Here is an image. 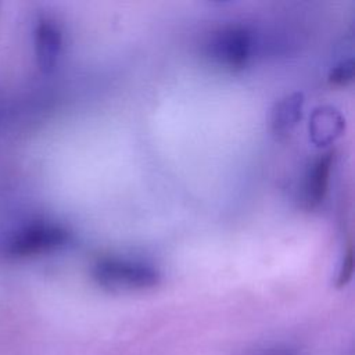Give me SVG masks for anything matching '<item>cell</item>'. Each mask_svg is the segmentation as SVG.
I'll return each mask as SVG.
<instances>
[{"label":"cell","instance_id":"obj_9","mask_svg":"<svg viewBox=\"0 0 355 355\" xmlns=\"http://www.w3.org/2000/svg\"><path fill=\"white\" fill-rule=\"evenodd\" d=\"M352 275H354V251H352V245L349 244L347 247V251L344 252L343 261L338 266L334 286L337 288H341V287L347 286L349 283V280L352 279Z\"/></svg>","mask_w":355,"mask_h":355},{"label":"cell","instance_id":"obj_1","mask_svg":"<svg viewBox=\"0 0 355 355\" xmlns=\"http://www.w3.org/2000/svg\"><path fill=\"white\" fill-rule=\"evenodd\" d=\"M92 279L111 291H141L158 286L161 275L153 265L119 257H104L92 266Z\"/></svg>","mask_w":355,"mask_h":355},{"label":"cell","instance_id":"obj_10","mask_svg":"<svg viewBox=\"0 0 355 355\" xmlns=\"http://www.w3.org/2000/svg\"><path fill=\"white\" fill-rule=\"evenodd\" d=\"M255 355H294V352L290 351L288 348H270Z\"/></svg>","mask_w":355,"mask_h":355},{"label":"cell","instance_id":"obj_5","mask_svg":"<svg viewBox=\"0 0 355 355\" xmlns=\"http://www.w3.org/2000/svg\"><path fill=\"white\" fill-rule=\"evenodd\" d=\"M333 166V153L327 151L318 157L305 173L301 198L306 208H316L324 198Z\"/></svg>","mask_w":355,"mask_h":355},{"label":"cell","instance_id":"obj_6","mask_svg":"<svg viewBox=\"0 0 355 355\" xmlns=\"http://www.w3.org/2000/svg\"><path fill=\"white\" fill-rule=\"evenodd\" d=\"M345 121L338 110L331 105L318 107L308 123L309 139L316 147L333 144L344 132Z\"/></svg>","mask_w":355,"mask_h":355},{"label":"cell","instance_id":"obj_3","mask_svg":"<svg viewBox=\"0 0 355 355\" xmlns=\"http://www.w3.org/2000/svg\"><path fill=\"white\" fill-rule=\"evenodd\" d=\"M69 240V232L53 222H33L17 230L7 243L6 252L24 258L44 254L64 247Z\"/></svg>","mask_w":355,"mask_h":355},{"label":"cell","instance_id":"obj_8","mask_svg":"<svg viewBox=\"0 0 355 355\" xmlns=\"http://www.w3.org/2000/svg\"><path fill=\"white\" fill-rule=\"evenodd\" d=\"M327 79L331 85L334 86H344L347 83H349L354 79V61L351 58L340 61L338 64H336L329 75Z\"/></svg>","mask_w":355,"mask_h":355},{"label":"cell","instance_id":"obj_2","mask_svg":"<svg viewBox=\"0 0 355 355\" xmlns=\"http://www.w3.org/2000/svg\"><path fill=\"white\" fill-rule=\"evenodd\" d=\"M254 51V36L241 25H225L205 40V54L219 67L230 71L244 68Z\"/></svg>","mask_w":355,"mask_h":355},{"label":"cell","instance_id":"obj_4","mask_svg":"<svg viewBox=\"0 0 355 355\" xmlns=\"http://www.w3.org/2000/svg\"><path fill=\"white\" fill-rule=\"evenodd\" d=\"M35 55L37 67L42 72H51L60 58L62 49V33L60 26L49 19H40L35 26Z\"/></svg>","mask_w":355,"mask_h":355},{"label":"cell","instance_id":"obj_7","mask_svg":"<svg viewBox=\"0 0 355 355\" xmlns=\"http://www.w3.org/2000/svg\"><path fill=\"white\" fill-rule=\"evenodd\" d=\"M305 105L304 94L300 92L291 93L280 98L270 112V128L277 136L288 135L302 118Z\"/></svg>","mask_w":355,"mask_h":355}]
</instances>
